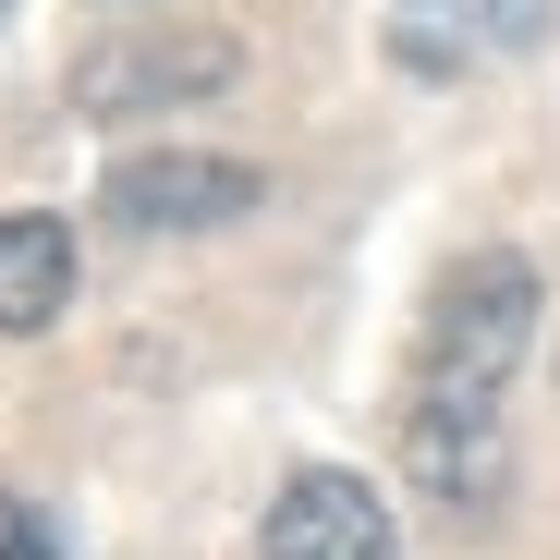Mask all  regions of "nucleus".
<instances>
[{
  "label": "nucleus",
  "instance_id": "nucleus-1",
  "mask_svg": "<svg viewBox=\"0 0 560 560\" xmlns=\"http://www.w3.org/2000/svg\"><path fill=\"white\" fill-rule=\"evenodd\" d=\"M536 341V268L512 244L488 256H451L439 293H427V329H415V390H402V476L451 512H488L512 488V365Z\"/></svg>",
  "mask_w": 560,
  "mask_h": 560
},
{
  "label": "nucleus",
  "instance_id": "nucleus-2",
  "mask_svg": "<svg viewBox=\"0 0 560 560\" xmlns=\"http://www.w3.org/2000/svg\"><path fill=\"white\" fill-rule=\"evenodd\" d=\"M220 85H232L220 25H122L73 61V110L85 122H147V110H183V98H220Z\"/></svg>",
  "mask_w": 560,
  "mask_h": 560
},
{
  "label": "nucleus",
  "instance_id": "nucleus-3",
  "mask_svg": "<svg viewBox=\"0 0 560 560\" xmlns=\"http://www.w3.org/2000/svg\"><path fill=\"white\" fill-rule=\"evenodd\" d=\"M268 196V171L256 159H196V147H159V159H122L98 183V220L122 232H220Z\"/></svg>",
  "mask_w": 560,
  "mask_h": 560
},
{
  "label": "nucleus",
  "instance_id": "nucleus-4",
  "mask_svg": "<svg viewBox=\"0 0 560 560\" xmlns=\"http://www.w3.org/2000/svg\"><path fill=\"white\" fill-rule=\"evenodd\" d=\"M256 560H402V536H390V500L365 488V476L317 463V476H293V488L268 500Z\"/></svg>",
  "mask_w": 560,
  "mask_h": 560
},
{
  "label": "nucleus",
  "instance_id": "nucleus-5",
  "mask_svg": "<svg viewBox=\"0 0 560 560\" xmlns=\"http://www.w3.org/2000/svg\"><path fill=\"white\" fill-rule=\"evenodd\" d=\"M61 305H73V232L49 208H13V220H0V329L37 341Z\"/></svg>",
  "mask_w": 560,
  "mask_h": 560
},
{
  "label": "nucleus",
  "instance_id": "nucleus-6",
  "mask_svg": "<svg viewBox=\"0 0 560 560\" xmlns=\"http://www.w3.org/2000/svg\"><path fill=\"white\" fill-rule=\"evenodd\" d=\"M560 0H402L415 61H476V49H536Z\"/></svg>",
  "mask_w": 560,
  "mask_h": 560
},
{
  "label": "nucleus",
  "instance_id": "nucleus-7",
  "mask_svg": "<svg viewBox=\"0 0 560 560\" xmlns=\"http://www.w3.org/2000/svg\"><path fill=\"white\" fill-rule=\"evenodd\" d=\"M0 560H61L49 512H37V500H13V488H0Z\"/></svg>",
  "mask_w": 560,
  "mask_h": 560
}]
</instances>
